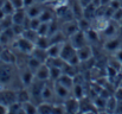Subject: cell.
<instances>
[{
  "mask_svg": "<svg viewBox=\"0 0 122 114\" xmlns=\"http://www.w3.org/2000/svg\"><path fill=\"white\" fill-rule=\"evenodd\" d=\"M13 45H14V48H17L18 50H20L23 54H26V55H31V52L33 51V49L36 46V44L32 40L23 37V36H19L17 38Z\"/></svg>",
  "mask_w": 122,
  "mask_h": 114,
  "instance_id": "obj_1",
  "label": "cell"
},
{
  "mask_svg": "<svg viewBox=\"0 0 122 114\" xmlns=\"http://www.w3.org/2000/svg\"><path fill=\"white\" fill-rule=\"evenodd\" d=\"M70 42H71V44H72L76 49H80L82 46L89 44L86 35H85V31H82V30L77 31L75 35H72V36L70 37Z\"/></svg>",
  "mask_w": 122,
  "mask_h": 114,
  "instance_id": "obj_2",
  "label": "cell"
},
{
  "mask_svg": "<svg viewBox=\"0 0 122 114\" xmlns=\"http://www.w3.org/2000/svg\"><path fill=\"white\" fill-rule=\"evenodd\" d=\"M62 31H63V33L66 37L69 38L71 37L72 35H75L77 31H80V25H78L77 19H74V20H70V22H65L62 25Z\"/></svg>",
  "mask_w": 122,
  "mask_h": 114,
  "instance_id": "obj_3",
  "label": "cell"
},
{
  "mask_svg": "<svg viewBox=\"0 0 122 114\" xmlns=\"http://www.w3.org/2000/svg\"><path fill=\"white\" fill-rule=\"evenodd\" d=\"M76 52H77V49L71 44V42L65 40V42L63 43V48H62V51H61V56H59V57H62L65 62H68V60H69L72 55H75Z\"/></svg>",
  "mask_w": 122,
  "mask_h": 114,
  "instance_id": "obj_4",
  "label": "cell"
},
{
  "mask_svg": "<svg viewBox=\"0 0 122 114\" xmlns=\"http://www.w3.org/2000/svg\"><path fill=\"white\" fill-rule=\"evenodd\" d=\"M12 64H7L2 62V65L0 67V82L1 83H7L12 80L13 71H12Z\"/></svg>",
  "mask_w": 122,
  "mask_h": 114,
  "instance_id": "obj_5",
  "label": "cell"
},
{
  "mask_svg": "<svg viewBox=\"0 0 122 114\" xmlns=\"http://www.w3.org/2000/svg\"><path fill=\"white\" fill-rule=\"evenodd\" d=\"M64 107L66 113H78L80 112V100L74 98H68L64 101Z\"/></svg>",
  "mask_w": 122,
  "mask_h": 114,
  "instance_id": "obj_6",
  "label": "cell"
},
{
  "mask_svg": "<svg viewBox=\"0 0 122 114\" xmlns=\"http://www.w3.org/2000/svg\"><path fill=\"white\" fill-rule=\"evenodd\" d=\"M77 54H78V57L81 60V62H88L94 56V51H92V48L86 44L84 46H82L80 49H77Z\"/></svg>",
  "mask_w": 122,
  "mask_h": 114,
  "instance_id": "obj_7",
  "label": "cell"
},
{
  "mask_svg": "<svg viewBox=\"0 0 122 114\" xmlns=\"http://www.w3.org/2000/svg\"><path fill=\"white\" fill-rule=\"evenodd\" d=\"M35 76H36L37 80H41V81H47V80H50V67L46 63H43L41 67L36 70Z\"/></svg>",
  "mask_w": 122,
  "mask_h": 114,
  "instance_id": "obj_8",
  "label": "cell"
},
{
  "mask_svg": "<svg viewBox=\"0 0 122 114\" xmlns=\"http://www.w3.org/2000/svg\"><path fill=\"white\" fill-rule=\"evenodd\" d=\"M0 61L7 64H15L17 57L10 49H2L1 55H0Z\"/></svg>",
  "mask_w": 122,
  "mask_h": 114,
  "instance_id": "obj_9",
  "label": "cell"
},
{
  "mask_svg": "<svg viewBox=\"0 0 122 114\" xmlns=\"http://www.w3.org/2000/svg\"><path fill=\"white\" fill-rule=\"evenodd\" d=\"M15 37L13 30H12V26L8 27V29H5V30H1L0 31V45H6L8 44L13 38Z\"/></svg>",
  "mask_w": 122,
  "mask_h": 114,
  "instance_id": "obj_10",
  "label": "cell"
},
{
  "mask_svg": "<svg viewBox=\"0 0 122 114\" xmlns=\"http://www.w3.org/2000/svg\"><path fill=\"white\" fill-rule=\"evenodd\" d=\"M53 86H55V93H56V95L58 98H61L63 100H66L68 98H70V89H68L66 87L62 86L57 81L53 83Z\"/></svg>",
  "mask_w": 122,
  "mask_h": 114,
  "instance_id": "obj_11",
  "label": "cell"
},
{
  "mask_svg": "<svg viewBox=\"0 0 122 114\" xmlns=\"http://www.w3.org/2000/svg\"><path fill=\"white\" fill-rule=\"evenodd\" d=\"M57 82H58V83H61L62 86L66 87L68 89H70V90H71V89L74 88V86H75V77L63 73L62 75L59 76V78L57 80Z\"/></svg>",
  "mask_w": 122,
  "mask_h": 114,
  "instance_id": "obj_12",
  "label": "cell"
},
{
  "mask_svg": "<svg viewBox=\"0 0 122 114\" xmlns=\"http://www.w3.org/2000/svg\"><path fill=\"white\" fill-rule=\"evenodd\" d=\"M31 56H33L35 58H37L38 61H41V63H45L49 58V54H47V50L46 49H43V48H38V46H35L33 51L31 52Z\"/></svg>",
  "mask_w": 122,
  "mask_h": 114,
  "instance_id": "obj_13",
  "label": "cell"
},
{
  "mask_svg": "<svg viewBox=\"0 0 122 114\" xmlns=\"http://www.w3.org/2000/svg\"><path fill=\"white\" fill-rule=\"evenodd\" d=\"M121 46V42L119 38H115V37H112L109 40H107L104 43V49L109 52H116Z\"/></svg>",
  "mask_w": 122,
  "mask_h": 114,
  "instance_id": "obj_14",
  "label": "cell"
},
{
  "mask_svg": "<svg viewBox=\"0 0 122 114\" xmlns=\"http://www.w3.org/2000/svg\"><path fill=\"white\" fill-rule=\"evenodd\" d=\"M35 77H36V76H35V73L29 68V69H26L25 71L21 73L20 80H21V82H23V84H24L25 87H29V86H31V84L33 83Z\"/></svg>",
  "mask_w": 122,
  "mask_h": 114,
  "instance_id": "obj_15",
  "label": "cell"
},
{
  "mask_svg": "<svg viewBox=\"0 0 122 114\" xmlns=\"http://www.w3.org/2000/svg\"><path fill=\"white\" fill-rule=\"evenodd\" d=\"M71 11L74 12V16L76 19H80L83 17V11H84V7L81 4V0H71Z\"/></svg>",
  "mask_w": 122,
  "mask_h": 114,
  "instance_id": "obj_16",
  "label": "cell"
},
{
  "mask_svg": "<svg viewBox=\"0 0 122 114\" xmlns=\"http://www.w3.org/2000/svg\"><path fill=\"white\" fill-rule=\"evenodd\" d=\"M63 43H64V42H63ZM63 43H53V44H50L49 48L46 49V50H47V54H49V57H59V56H61L62 48H63Z\"/></svg>",
  "mask_w": 122,
  "mask_h": 114,
  "instance_id": "obj_17",
  "label": "cell"
},
{
  "mask_svg": "<svg viewBox=\"0 0 122 114\" xmlns=\"http://www.w3.org/2000/svg\"><path fill=\"white\" fill-rule=\"evenodd\" d=\"M43 8H44V7H41V2H38V4L36 2V4H33L32 6H30V7L26 8V14H27V17H30V18L39 17L41 11H43Z\"/></svg>",
  "mask_w": 122,
  "mask_h": 114,
  "instance_id": "obj_18",
  "label": "cell"
},
{
  "mask_svg": "<svg viewBox=\"0 0 122 114\" xmlns=\"http://www.w3.org/2000/svg\"><path fill=\"white\" fill-rule=\"evenodd\" d=\"M26 17H27V14H26V10H25V8L15 10L14 13L12 14L13 24H23L24 20L26 19Z\"/></svg>",
  "mask_w": 122,
  "mask_h": 114,
  "instance_id": "obj_19",
  "label": "cell"
},
{
  "mask_svg": "<svg viewBox=\"0 0 122 114\" xmlns=\"http://www.w3.org/2000/svg\"><path fill=\"white\" fill-rule=\"evenodd\" d=\"M17 101L20 103H25L27 101H31V93H29L27 89H20L17 92Z\"/></svg>",
  "mask_w": 122,
  "mask_h": 114,
  "instance_id": "obj_20",
  "label": "cell"
},
{
  "mask_svg": "<svg viewBox=\"0 0 122 114\" xmlns=\"http://www.w3.org/2000/svg\"><path fill=\"white\" fill-rule=\"evenodd\" d=\"M23 109L25 114H36L38 113V106L35 105L31 101H27L25 103H23Z\"/></svg>",
  "mask_w": 122,
  "mask_h": 114,
  "instance_id": "obj_21",
  "label": "cell"
},
{
  "mask_svg": "<svg viewBox=\"0 0 122 114\" xmlns=\"http://www.w3.org/2000/svg\"><path fill=\"white\" fill-rule=\"evenodd\" d=\"M38 106V113L41 114H50L52 113V109H53V103H49L46 101L41 102Z\"/></svg>",
  "mask_w": 122,
  "mask_h": 114,
  "instance_id": "obj_22",
  "label": "cell"
},
{
  "mask_svg": "<svg viewBox=\"0 0 122 114\" xmlns=\"http://www.w3.org/2000/svg\"><path fill=\"white\" fill-rule=\"evenodd\" d=\"M116 25L114 24V23H112V22H109L108 23V25L104 27V30H103V33H104V36H107V37H114L115 35H116Z\"/></svg>",
  "mask_w": 122,
  "mask_h": 114,
  "instance_id": "obj_23",
  "label": "cell"
},
{
  "mask_svg": "<svg viewBox=\"0 0 122 114\" xmlns=\"http://www.w3.org/2000/svg\"><path fill=\"white\" fill-rule=\"evenodd\" d=\"M39 19H41V22H44V23H50V22L53 20L55 18H53V14H52L51 10H49V8H43L41 16H39Z\"/></svg>",
  "mask_w": 122,
  "mask_h": 114,
  "instance_id": "obj_24",
  "label": "cell"
},
{
  "mask_svg": "<svg viewBox=\"0 0 122 114\" xmlns=\"http://www.w3.org/2000/svg\"><path fill=\"white\" fill-rule=\"evenodd\" d=\"M36 46L38 48H43V49H47L50 45V38L49 36H39L37 38V40L35 42Z\"/></svg>",
  "mask_w": 122,
  "mask_h": 114,
  "instance_id": "obj_25",
  "label": "cell"
},
{
  "mask_svg": "<svg viewBox=\"0 0 122 114\" xmlns=\"http://www.w3.org/2000/svg\"><path fill=\"white\" fill-rule=\"evenodd\" d=\"M62 74H63L62 68H58V67H50V80H51L52 82H56Z\"/></svg>",
  "mask_w": 122,
  "mask_h": 114,
  "instance_id": "obj_26",
  "label": "cell"
},
{
  "mask_svg": "<svg viewBox=\"0 0 122 114\" xmlns=\"http://www.w3.org/2000/svg\"><path fill=\"white\" fill-rule=\"evenodd\" d=\"M21 36L25 37V38H27V39H30V40H32L33 43L37 40V38L39 37L38 32H37L36 30H32V29H25V31L23 32Z\"/></svg>",
  "mask_w": 122,
  "mask_h": 114,
  "instance_id": "obj_27",
  "label": "cell"
},
{
  "mask_svg": "<svg viewBox=\"0 0 122 114\" xmlns=\"http://www.w3.org/2000/svg\"><path fill=\"white\" fill-rule=\"evenodd\" d=\"M72 93H74V96L78 100H81L84 98V89H83V86L81 83H75L74 88H72Z\"/></svg>",
  "mask_w": 122,
  "mask_h": 114,
  "instance_id": "obj_28",
  "label": "cell"
},
{
  "mask_svg": "<svg viewBox=\"0 0 122 114\" xmlns=\"http://www.w3.org/2000/svg\"><path fill=\"white\" fill-rule=\"evenodd\" d=\"M41 64H43V63H41V61H38V60L35 58L33 56H31V57L29 58V61H27V68H30L33 73H36V70L41 67Z\"/></svg>",
  "mask_w": 122,
  "mask_h": 114,
  "instance_id": "obj_29",
  "label": "cell"
},
{
  "mask_svg": "<svg viewBox=\"0 0 122 114\" xmlns=\"http://www.w3.org/2000/svg\"><path fill=\"white\" fill-rule=\"evenodd\" d=\"M117 100H116V98L114 96V95H112L108 100H107V108H106V111L107 112H115L116 111V106H117Z\"/></svg>",
  "mask_w": 122,
  "mask_h": 114,
  "instance_id": "obj_30",
  "label": "cell"
},
{
  "mask_svg": "<svg viewBox=\"0 0 122 114\" xmlns=\"http://www.w3.org/2000/svg\"><path fill=\"white\" fill-rule=\"evenodd\" d=\"M1 8L4 10V12L7 16H12L14 13V11H15V8H14L13 4L11 2V0H5L4 4H2V6H1Z\"/></svg>",
  "mask_w": 122,
  "mask_h": 114,
  "instance_id": "obj_31",
  "label": "cell"
},
{
  "mask_svg": "<svg viewBox=\"0 0 122 114\" xmlns=\"http://www.w3.org/2000/svg\"><path fill=\"white\" fill-rule=\"evenodd\" d=\"M8 113H24L23 103L15 101V102L8 105Z\"/></svg>",
  "mask_w": 122,
  "mask_h": 114,
  "instance_id": "obj_32",
  "label": "cell"
},
{
  "mask_svg": "<svg viewBox=\"0 0 122 114\" xmlns=\"http://www.w3.org/2000/svg\"><path fill=\"white\" fill-rule=\"evenodd\" d=\"M85 35L88 38V42L89 43H97L98 42V35H97V31L95 29H89L88 31H85Z\"/></svg>",
  "mask_w": 122,
  "mask_h": 114,
  "instance_id": "obj_33",
  "label": "cell"
},
{
  "mask_svg": "<svg viewBox=\"0 0 122 114\" xmlns=\"http://www.w3.org/2000/svg\"><path fill=\"white\" fill-rule=\"evenodd\" d=\"M52 94H53L52 89H51L47 84H45L44 88H43V92H41V100H43V101H49V100H51Z\"/></svg>",
  "mask_w": 122,
  "mask_h": 114,
  "instance_id": "obj_34",
  "label": "cell"
},
{
  "mask_svg": "<svg viewBox=\"0 0 122 114\" xmlns=\"http://www.w3.org/2000/svg\"><path fill=\"white\" fill-rule=\"evenodd\" d=\"M94 105L96 106V108L97 109H100V108H107V99H103L102 96H100V95H97V96H95V99H94Z\"/></svg>",
  "mask_w": 122,
  "mask_h": 114,
  "instance_id": "obj_35",
  "label": "cell"
},
{
  "mask_svg": "<svg viewBox=\"0 0 122 114\" xmlns=\"http://www.w3.org/2000/svg\"><path fill=\"white\" fill-rule=\"evenodd\" d=\"M77 22H78V25H80V30H82V31H88L89 29H91V23H90L89 19L82 17L80 19H77Z\"/></svg>",
  "mask_w": 122,
  "mask_h": 114,
  "instance_id": "obj_36",
  "label": "cell"
},
{
  "mask_svg": "<svg viewBox=\"0 0 122 114\" xmlns=\"http://www.w3.org/2000/svg\"><path fill=\"white\" fill-rule=\"evenodd\" d=\"M13 25V20H12V16H6L1 22H0V31L1 30H5V29H8Z\"/></svg>",
  "mask_w": 122,
  "mask_h": 114,
  "instance_id": "obj_37",
  "label": "cell"
},
{
  "mask_svg": "<svg viewBox=\"0 0 122 114\" xmlns=\"http://www.w3.org/2000/svg\"><path fill=\"white\" fill-rule=\"evenodd\" d=\"M49 25H50V23L41 22V24L39 25V27L37 30V32H38L39 36H47L49 35Z\"/></svg>",
  "mask_w": 122,
  "mask_h": 114,
  "instance_id": "obj_38",
  "label": "cell"
},
{
  "mask_svg": "<svg viewBox=\"0 0 122 114\" xmlns=\"http://www.w3.org/2000/svg\"><path fill=\"white\" fill-rule=\"evenodd\" d=\"M59 31V27H58V24H57V20L56 19H53V20H51L50 22V25H49V37L50 36H52V35H55L56 32H58Z\"/></svg>",
  "mask_w": 122,
  "mask_h": 114,
  "instance_id": "obj_39",
  "label": "cell"
},
{
  "mask_svg": "<svg viewBox=\"0 0 122 114\" xmlns=\"http://www.w3.org/2000/svg\"><path fill=\"white\" fill-rule=\"evenodd\" d=\"M12 30H13L15 37H19V36H21L23 32L25 31V27H24L23 24H13V25H12Z\"/></svg>",
  "mask_w": 122,
  "mask_h": 114,
  "instance_id": "obj_40",
  "label": "cell"
},
{
  "mask_svg": "<svg viewBox=\"0 0 122 114\" xmlns=\"http://www.w3.org/2000/svg\"><path fill=\"white\" fill-rule=\"evenodd\" d=\"M41 24V20L39 19V17H36V18H31L30 19V29L32 30H38L39 25Z\"/></svg>",
  "mask_w": 122,
  "mask_h": 114,
  "instance_id": "obj_41",
  "label": "cell"
},
{
  "mask_svg": "<svg viewBox=\"0 0 122 114\" xmlns=\"http://www.w3.org/2000/svg\"><path fill=\"white\" fill-rule=\"evenodd\" d=\"M108 64L109 65H112L113 68H115V69H117L119 71L121 70V67H122V63L116 58V57H113V58H110L109 60V62H108Z\"/></svg>",
  "mask_w": 122,
  "mask_h": 114,
  "instance_id": "obj_42",
  "label": "cell"
},
{
  "mask_svg": "<svg viewBox=\"0 0 122 114\" xmlns=\"http://www.w3.org/2000/svg\"><path fill=\"white\" fill-rule=\"evenodd\" d=\"M113 20H114V22H117V23H120L122 20V7L115 10L114 16H113Z\"/></svg>",
  "mask_w": 122,
  "mask_h": 114,
  "instance_id": "obj_43",
  "label": "cell"
},
{
  "mask_svg": "<svg viewBox=\"0 0 122 114\" xmlns=\"http://www.w3.org/2000/svg\"><path fill=\"white\" fill-rule=\"evenodd\" d=\"M56 113H66L64 103L63 105H53V109H52V114Z\"/></svg>",
  "mask_w": 122,
  "mask_h": 114,
  "instance_id": "obj_44",
  "label": "cell"
},
{
  "mask_svg": "<svg viewBox=\"0 0 122 114\" xmlns=\"http://www.w3.org/2000/svg\"><path fill=\"white\" fill-rule=\"evenodd\" d=\"M11 2L13 4L15 10H20V8H25L24 5V0H11Z\"/></svg>",
  "mask_w": 122,
  "mask_h": 114,
  "instance_id": "obj_45",
  "label": "cell"
},
{
  "mask_svg": "<svg viewBox=\"0 0 122 114\" xmlns=\"http://www.w3.org/2000/svg\"><path fill=\"white\" fill-rule=\"evenodd\" d=\"M114 96L116 98V100L117 101H122V87H117L116 89H115V92H114Z\"/></svg>",
  "mask_w": 122,
  "mask_h": 114,
  "instance_id": "obj_46",
  "label": "cell"
},
{
  "mask_svg": "<svg viewBox=\"0 0 122 114\" xmlns=\"http://www.w3.org/2000/svg\"><path fill=\"white\" fill-rule=\"evenodd\" d=\"M109 6L113 7L114 10H117V8L122 7V2H121V0H112L110 4H109Z\"/></svg>",
  "mask_w": 122,
  "mask_h": 114,
  "instance_id": "obj_47",
  "label": "cell"
},
{
  "mask_svg": "<svg viewBox=\"0 0 122 114\" xmlns=\"http://www.w3.org/2000/svg\"><path fill=\"white\" fill-rule=\"evenodd\" d=\"M8 113V106L5 105L4 102H0V114Z\"/></svg>",
  "mask_w": 122,
  "mask_h": 114,
  "instance_id": "obj_48",
  "label": "cell"
},
{
  "mask_svg": "<svg viewBox=\"0 0 122 114\" xmlns=\"http://www.w3.org/2000/svg\"><path fill=\"white\" fill-rule=\"evenodd\" d=\"M37 1L36 0H24V5H25V8H27V7H30V6H32L33 4H36Z\"/></svg>",
  "mask_w": 122,
  "mask_h": 114,
  "instance_id": "obj_49",
  "label": "cell"
},
{
  "mask_svg": "<svg viewBox=\"0 0 122 114\" xmlns=\"http://www.w3.org/2000/svg\"><path fill=\"white\" fill-rule=\"evenodd\" d=\"M115 57L122 63V49H119V50L115 52Z\"/></svg>",
  "mask_w": 122,
  "mask_h": 114,
  "instance_id": "obj_50",
  "label": "cell"
},
{
  "mask_svg": "<svg viewBox=\"0 0 122 114\" xmlns=\"http://www.w3.org/2000/svg\"><path fill=\"white\" fill-rule=\"evenodd\" d=\"M116 113H122V101L117 102V106H116Z\"/></svg>",
  "mask_w": 122,
  "mask_h": 114,
  "instance_id": "obj_51",
  "label": "cell"
},
{
  "mask_svg": "<svg viewBox=\"0 0 122 114\" xmlns=\"http://www.w3.org/2000/svg\"><path fill=\"white\" fill-rule=\"evenodd\" d=\"M6 16H7V14H6V13L4 12V10H2V8L0 7V22H1V20H2V19H4V18H5Z\"/></svg>",
  "mask_w": 122,
  "mask_h": 114,
  "instance_id": "obj_52",
  "label": "cell"
},
{
  "mask_svg": "<svg viewBox=\"0 0 122 114\" xmlns=\"http://www.w3.org/2000/svg\"><path fill=\"white\" fill-rule=\"evenodd\" d=\"M112 0H101V6H108Z\"/></svg>",
  "mask_w": 122,
  "mask_h": 114,
  "instance_id": "obj_53",
  "label": "cell"
},
{
  "mask_svg": "<svg viewBox=\"0 0 122 114\" xmlns=\"http://www.w3.org/2000/svg\"><path fill=\"white\" fill-rule=\"evenodd\" d=\"M37 2H41V4H43V2H45V1H47V0H36Z\"/></svg>",
  "mask_w": 122,
  "mask_h": 114,
  "instance_id": "obj_54",
  "label": "cell"
},
{
  "mask_svg": "<svg viewBox=\"0 0 122 114\" xmlns=\"http://www.w3.org/2000/svg\"><path fill=\"white\" fill-rule=\"evenodd\" d=\"M120 26H121V27H122V20H121V22H120Z\"/></svg>",
  "mask_w": 122,
  "mask_h": 114,
  "instance_id": "obj_55",
  "label": "cell"
},
{
  "mask_svg": "<svg viewBox=\"0 0 122 114\" xmlns=\"http://www.w3.org/2000/svg\"><path fill=\"white\" fill-rule=\"evenodd\" d=\"M1 51H2V49H1V48H0V55H1Z\"/></svg>",
  "mask_w": 122,
  "mask_h": 114,
  "instance_id": "obj_56",
  "label": "cell"
},
{
  "mask_svg": "<svg viewBox=\"0 0 122 114\" xmlns=\"http://www.w3.org/2000/svg\"><path fill=\"white\" fill-rule=\"evenodd\" d=\"M120 71H121V74H122V67H121V70H120Z\"/></svg>",
  "mask_w": 122,
  "mask_h": 114,
  "instance_id": "obj_57",
  "label": "cell"
},
{
  "mask_svg": "<svg viewBox=\"0 0 122 114\" xmlns=\"http://www.w3.org/2000/svg\"><path fill=\"white\" fill-rule=\"evenodd\" d=\"M120 86H121V87H122V82H121V84H120Z\"/></svg>",
  "mask_w": 122,
  "mask_h": 114,
  "instance_id": "obj_58",
  "label": "cell"
}]
</instances>
